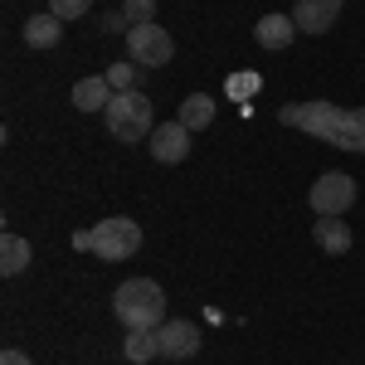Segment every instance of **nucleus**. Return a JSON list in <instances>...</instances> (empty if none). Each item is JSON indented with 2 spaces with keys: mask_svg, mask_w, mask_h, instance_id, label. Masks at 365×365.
I'll use <instances>...</instances> for the list:
<instances>
[{
  "mask_svg": "<svg viewBox=\"0 0 365 365\" xmlns=\"http://www.w3.org/2000/svg\"><path fill=\"white\" fill-rule=\"evenodd\" d=\"M88 5H93V0H49V15H58V20L68 25V20L88 15Z\"/></svg>",
  "mask_w": 365,
  "mask_h": 365,
  "instance_id": "obj_19",
  "label": "nucleus"
},
{
  "mask_svg": "<svg viewBox=\"0 0 365 365\" xmlns=\"http://www.w3.org/2000/svg\"><path fill=\"white\" fill-rule=\"evenodd\" d=\"M122 356H127L132 365L156 361V356H161V336H156V331H127V346H122Z\"/></svg>",
  "mask_w": 365,
  "mask_h": 365,
  "instance_id": "obj_16",
  "label": "nucleus"
},
{
  "mask_svg": "<svg viewBox=\"0 0 365 365\" xmlns=\"http://www.w3.org/2000/svg\"><path fill=\"white\" fill-rule=\"evenodd\" d=\"M253 88H258V73H234V78H229V93H234V98H249Z\"/></svg>",
  "mask_w": 365,
  "mask_h": 365,
  "instance_id": "obj_20",
  "label": "nucleus"
},
{
  "mask_svg": "<svg viewBox=\"0 0 365 365\" xmlns=\"http://www.w3.org/2000/svg\"><path fill=\"white\" fill-rule=\"evenodd\" d=\"M108 113V132H113L117 141H151V132H156V117H151V103H146V93H113V103L103 108Z\"/></svg>",
  "mask_w": 365,
  "mask_h": 365,
  "instance_id": "obj_4",
  "label": "nucleus"
},
{
  "mask_svg": "<svg viewBox=\"0 0 365 365\" xmlns=\"http://www.w3.org/2000/svg\"><path fill=\"white\" fill-rule=\"evenodd\" d=\"M0 365H29V356H25V351H5V356H0Z\"/></svg>",
  "mask_w": 365,
  "mask_h": 365,
  "instance_id": "obj_22",
  "label": "nucleus"
},
{
  "mask_svg": "<svg viewBox=\"0 0 365 365\" xmlns=\"http://www.w3.org/2000/svg\"><path fill=\"white\" fill-rule=\"evenodd\" d=\"M175 117H180L190 132H200V127L215 122V98H210V93H190V98L180 103V113H175Z\"/></svg>",
  "mask_w": 365,
  "mask_h": 365,
  "instance_id": "obj_15",
  "label": "nucleus"
},
{
  "mask_svg": "<svg viewBox=\"0 0 365 365\" xmlns=\"http://www.w3.org/2000/svg\"><path fill=\"white\" fill-rule=\"evenodd\" d=\"M73 249L98 253L103 263H122V258H132L141 249V225L127 220V215H113V220H103V225H93V229H78L73 234Z\"/></svg>",
  "mask_w": 365,
  "mask_h": 365,
  "instance_id": "obj_3",
  "label": "nucleus"
},
{
  "mask_svg": "<svg viewBox=\"0 0 365 365\" xmlns=\"http://www.w3.org/2000/svg\"><path fill=\"white\" fill-rule=\"evenodd\" d=\"M25 268H29V239L5 234V239H0V273L15 278V273H25Z\"/></svg>",
  "mask_w": 365,
  "mask_h": 365,
  "instance_id": "obj_14",
  "label": "nucleus"
},
{
  "mask_svg": "<svg viewBox=\"0 0 365 365\" xmlns=\"http://www.w3.org/2000/svg\"><path fill=\"white\" fill-rule=\"evenodd\" d=\"M113 317L127 331H156L166 322V292L151 278H127L113 292Z\"/></svg>",
  "mask_w": 365,
  "mask_h": 365,
  "instance_id": "obj_2",
  "label": "nucleus"
},
{
  "mask_svg": "<svg viewBox=\"0 0 365 365\" xmlns=\"http://www.w3.org/2000/svg\"><path fill=\"white\" fill-rule=\"evenodd\" d=\"M151 156L161 161V166H175V161H185L190 156V127L175 117V122H156V132H151Z\"/></svg>",
  "mask_w": 365,
  "mask_h": 365,
  "instance_id": "obj_7",
  "label": "nucleus"
},
{
  "mask_svg": "<svg viewBox=\"0 0 365 365\" xmlns=\"http://www.w3.org/2000/svg\"><path fill=\"white\" fill-rule=\"evenodd\" d=\"M292 20L302 34H327L341 20V0H297L292 5Z\"/></svg>",
  "mask_w": 365,
  "mask_h": 365,
  "instance_id": "obj_8",
  "label": "nucleus"
},
{
  "mask_svg": "<svg viewBox=\"0 0 365 365\" xmlns=\"http://www.w3.org/2000/svg\"><path fill=\"white\" fill-rule=\"evenodd\" d=\"M63 39V20L58 15H29L25 20V44L29 49H54Z\"/></svg>",
  "mask_w": 365,
  "mask_h": 365,
  "instance_id": "obj_13",
  "label": "nucleus"
},
{
  "mask_svg": "<svg viewBox=\"0 0 365 365\" xmlns=\"http://www.w3.org/2000/svg\"><path fill=\"white\" fill-rule=\"evenodd\" d=\"M170 54H175V39H170L156 20L127 29V58H132L137 68H161V63H170Z\"/></svg>",
  "mask_w": 365,
  "mask_h": 365,
  "instance_id": "obj_5",
  "label": "nucleus"
},
{
  "mask_svg": "<svg viewBox=\"0 0 365 365\" xmlns=\"http://www.w3.org/2000/svg\"><path fill=\"white\" fill-rule=\"evenodd\" d=\"M312 239L322 244V253H331V258H341V253L351 249V229L341 225V215H317V225H312Z\"/></svg>",
  "mask_w": 365,
  "mask_h": 365,
  "instance_id": "obj_11",
  "label": "nucleus"
},
{
  "mask_svg": "<svg viewBox=\"0 0 365 365\" xmlns=\"http://www.w3.org/2000/svg\"><path fill=\"white\" fill-rule=\"evenodd\" d=\"M156 336H161V356H170V361H185V356H195L200 351V327H190V322H161L156 327Z\"/></svg>",
  "mask_w": 365,
  "mask_h": 365,
  "instance_id": "obj_9",
  "label": "nucleus"
},
{
  "mask_svg": "<svg viewBox=\"0 0 365 365\" xmlns=\"http://www.w3.org/2000/svg\"><path fill=\"white\" fill-rule=\"evenodd\" d=\"M113 103V83H108V73L103 78H78L73 83V108H83V113H103Z\"/></svg>",
  "mask_w": 365,
  "mask_h": 365,
  "instance_id": "obj_12",
  "label": "nucleus"
},
{
  "mask_svg": "<svg viewBox=\"0 0 365 365\" xmlns=\"http://www.w3.org/2000/svg\"><path fill=\"white\" fill-rule=\"evenodd\" d=\"M103 29H108V34H117V29H122V34H127V15H122V10H113V15H103Z\"/></svg>",
  "mask_w": 365,
  "mask_h": 365,
  "instance_id": "obj_21",
  "label": "nucleus"
},
{
  "mask_svg": "<svg viewBox=\"0 0 365 365\" xmlns=\"http://www.w3.org/2000/svg\"><path fill=\"white\" fill-rule=\"evenodd\" d=\"M253 39H258L263 49H287V44L297 39V20H292V15H263V20L253 25Z\"/></svg>",
  "mask_w": 365,
  "mask_h": 365,
  "instance_id": "obj_10",
  "label": "nucleus"
},
{
  "mask_svg": "<svg viewBox=\"0 0 365 365\" xmlns=\"http://www.w3.org/2000/svg\"><path fill=\"white\" fill-rule=\"evenodd\" d=\"M108 83H113V93H132V88H137V63H132V58L113 63V68H108Z\"/></svg>",
  "mask_w": 365,
  "mask_h": 365,
  "instance_id": "obj_17",
  "label": "nucleus"
},
{
  "mask_svg": "<svg viewBox=\"0 0 365 365\" xmlns=\"http://www.w3.org/2000/svg\"><path fill=\"white\" fill-rule=\"evenodd\" d=\"M282 127H302L307 137L341 146V151H361L365 156V108H336V103H287L278 108Z\"/></svg>",
  "mask_w": 365,
  "mask_h": 365,
  "instance_id": "obj_1",
  "label": "nucleus"
},
{
  "mask_svg": "<svg viewBox=\"0 0 365 365\" xmlns=\"http://www.w3.org/2000/svg\"><path fill=\"white\" fill-rule=\"evenodd\" d=\"M307 200H312L317 215H346V210L356 205V180H351L346 170H327V175L307 190Z\"/></svg>",
  "mask_w": 365,
  "mask_h": 365,
  "instance_id": "obj_6",
  "label": "nucleus"
},
{
  "mask_svg": "<svg viewBox=\"0 0 365 365\" xmlns=\"http://www.w3.org/2000/svg\"><path fill=\"white\" fill-rule=\"evenodd\" d=\"M122 15H127V25H151L156 20V0H127Z\"/></svg>",
  "mask_w": 365,
  "mask_h": 365,
  "instance_id": "obj_18",
  "label": "nucleus"
}]
</instances>
